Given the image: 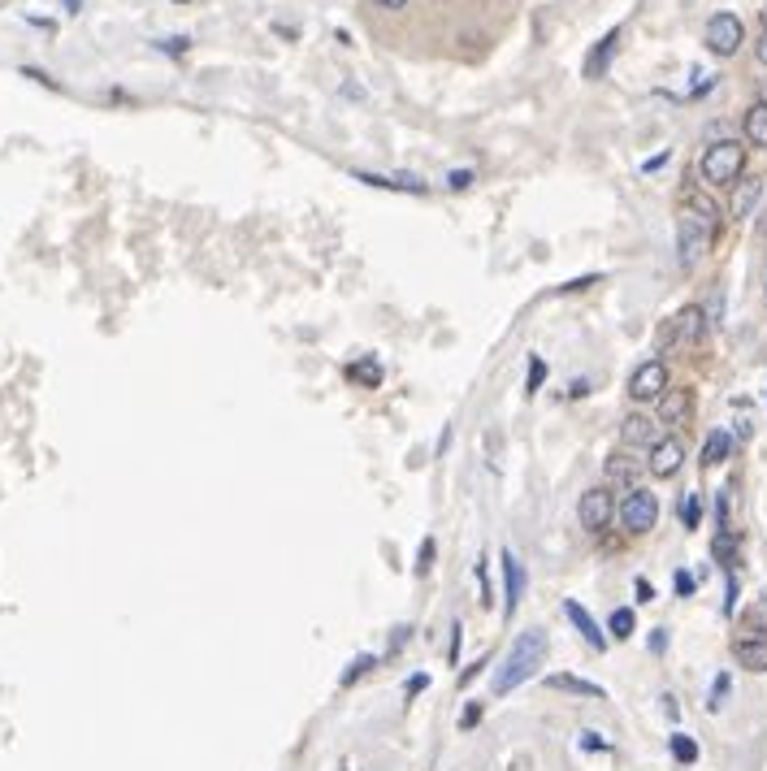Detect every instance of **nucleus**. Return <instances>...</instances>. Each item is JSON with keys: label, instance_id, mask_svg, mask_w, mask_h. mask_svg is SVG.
Returning <instances> with one entry per match:
<instances>
[{"label": "nucleus", "instance_id": "nucleus-1", "mask_svg": "<svg viewBox=\"0 0 767 771\" xmlns=\"http://www.w3.org/2000/svg\"><path fill=\"white\" fill-rule=\"evenodd\" d=\"M542 663H546V633L542 629H525L512 642V650L503 655L499 672H494V694H512L516 685H525L529 676H538Z\"/></svg>", "mask_w": 767, "mask_h": 771}, {"label": "nucleus", "instance_id": "nucleus-2", "mask_svg": "<svg viewBox=\"0 0 767 771\" xmlns=\"http://www.w3.org/2000/svg\"><path fill=\"white\" fill-rule=\"evenodd\" d=\"M741 169H746V148L737 139H720L702 152L698 161V174L707 187H737L741 182Z\"/></svg>", "mask_w": 767, "mask_h": 771}, {"label": "nucleus", "instance_id": "nucleus-3", "mask_svg": "<svg viewBox=\"0 0 767 771\" xmlns=\"http://www.w3.org/2000/svg\"><path fill=\"white\" fill-rule=\"evenodd\" d=\"M711 243H715V226L707 217H698V213H689V208H685L681 226H676V252H681V265L698 269L702 256L711 252Z\"/></svg>", "mask_w": 767, "mask_h": 771}, {"label": "nucleus", "instance_id": "nucleus-4", "mask_svg": "<svg viewBox=\"0 0 767 771\" xmlns=\"http://www.w3.org/2000/svg\"><path fill=\"white\" fill-rule=\"evenodd\" d=\"M620 525L629 533H650L659 525V499L650 490H642V486L629 490L620 499Z\"/></svg>", "mask_w": 767, "mask_h": 771}, {"label": "nucleus", "instance_id": "nucleus-5", "mask_svg": "<svg viewBox=\"0 0 767 771\" xmlns=\"http://www.w3.org/2000/svg\"><path fill=\"white\" fill-rule=\"evenodd\" d=\"M668 395V364L663 360H642L629 377V399L633 403H659Z\"/></svg>", "mask_w": 767, "mask_h": 771}, {"label": "nucleus", "instance_id": "nucleus-6", "mask_svg": "<svg viewBox=\"0 0 767 771\" xmlns=\"http://www.w3.org/2000/svg\"><path fill=\"white\" fill-rule=\"evenodd\" d=\"M702 330H707V321H702V308L689 304V308H681V312H676V317L659 330V347H694L698 338H702Z\"/></svg>", "mask_w": 767, "mask_h": 771}, {"label": "nucleus", "instance_id": "nucleus-7", "mask_svg": "<svg viewBox=\"0 0 767 771\" xmlns=\"http://www.w3.org/2000/svg\"><path fill=\"white\" fill-rule=\"evenodd\" d=\"M702 39H707V48L715 52V57H733V52L746 44V26H741L737 13H715Z\"/></svg>", "mask_w": 767, "mask_h": 771}, {"label": "nucleus", "instance_id": "nucleus-8", "mask_svg": "<svg viewBox=\"0 0 767 771\" xmlns=\"http://www.w3.org/2000/svg\"><path fill=\"white\" fill-rule=\"evenodd\" d=\"M611 516H616V499H611V490L594 486V490H585L581 499H577V520H581V529L603 533V529L611 525Z\"/></svg>", "mask_w": 767, "mask_h": 771}, {"label": "nucleus", "instance_id": "nucleus-9", "mask_svg": "<svg viewBox=\"0 0 767 771\" xmlns=\"http://www.w3.org/2000/svg\"><path fill=\"white\" fill-rule=\"evenodd\" d=\"M681 464H685V442L681 438H672V434H663L655 447L646 451V473L650 477H659V481H668L681 473Z\"/></svg>", "mask_w": 767, "mask_h": 771}, {"label": "nucleus", "instance_id": "nucleus-10", "mask_svg": "<svg viewBox=\"0 0 767 771\" xmlns=\"http://www.w3.org/2000/svg\"><path fill=\"white\" fill-rule=\"evenodd\" d=\"M663 438V425H659V416H650V412H629L620 421V442L624 447H642V451H650L655 442Z\"/></svg>", "mask_w": 767, "mask_h": 771}, {"label": "nucleus", "instance_id": "nucleus-11", "mask_svg": "<svg viewBox=\"0 0 767 771\" xmlns=\"http://www.w3.org/2000/svg\"><path fill=\"white\" fill-rule=\"evenodd\" d=\"M603 473H607V481H611V486L629 494V490H637V477L646 473V460H637V455H633V447H620V451H611V455H607Z\"/></svg>", "mask_w": 767, "mask_h": 771}, {"label": "nucleus", "instance_id": "nucleus-12", "mask_svg": "<svg viewBox=\"0 0 767 771\" xmlns=\"http://www.w3.org/2000/svg\"><path fill=\"white\" fill-rule=\"evenodd\" d=\"M564 616L572 620V629H577V633L585 637V646L603 655V650H607V633L598 629V624H594V616H590V611H585V607L577 603V598H568V603H564Z\"/></svg>", "mask_w": 767, "mask_h": 771}, {"label": "nucleus", "instance_id": "nucleus-13", "mask_svg": "<svg viewBox=\"0 0 767 771\" xmlns=\"http://www.w3.org/2000/svg\"><path fill=\"white\" fill-rule=\"evenodd\" d=\"M689 412H694V395L685 386H668V395L659 399V425H685Z\"/></svg>", "mask_w": 767, "mask_h": 771}, {"label": "nucleus", "instance_id": "nucleus-14", "mask_svg": "<svg viewBox=\"0 0 767 771\" xmlns=\"http://www.w3.org/2000/svg\"><path fill=\"white\" fill-rule=\"evenodd\" d=\"M733 659L746 672H767V637L763 633H746L733 642Z\"/></svg>", "mask_w": 767, "mask_h": 771}, {"label": "nucleus", "instance_id": "nucleus-15", "mask_svg": "<svg viewBox=\"0 0 767 771\" xmlns=\"http://www.w3.org/2000/svg\"><path fill=\"white\" fill-rule=\"evenodd\" d=\"M503 585H507V616L520 607V598H525V585H529V572H525V564L512 555V551H503Z\"/></svg>", "mask_w": 767, "mask_h": 771}, {"label": "nucleus", "instance_id": "nucleus-16", "mask_svg": "<svg viewBox=\"0 0 767 771\" xmlns=\"http://www.w3.org/2000/svg\"><path fill=\"white\" fill-rule=\"evenodd\" d=\"M616 48H620V31H607V35L590 48V57H585L581 74L590 78V83H594V78H603V74H607V65H611V57H616Z\"/></svg>", "mask_w": 767, "mask_h": 771}, {"label": "nucleus", "instance_id": "nucleus-17", "mask_svg": "<svg viewBox=\"0 0 767 771\" xmlns=\"http://www.w3.org/2000/svg\"><path fill=\"white\" fill-rule=\"evenodd\" d=\"M759 200H763V178H741L737 187H733V217L746 221Z\"/></svg>", "mask_w": 767, "mask_h": 771}, {"label": "nucleus", "instance_id": "nucleus-18", "mask_svg": "<svg viewBox=\"0 0 767 771\" xmlns=\"http://www.w3.org/2000/svg\"><path fill=\"white\" fill-rule=\"evenodd\" d=\"M546 689H555V694H577V698H603V685L585 681V676H568V672L546 676Z\"/></svg>", "mask_w": 767, "mask_h": 771}, {"label": "nucleus", "instance_id": "nucleus-19", "mask_svg": "<svg viewBox=\"0 0 767 771\" xmlns=\"http://www.w3.org/2000/svg\"><path fill=\"white\" fill-rule=\"evenodd\" d=\"M364 187H377V191H412V195H425L429 187L421 178H412V174H399V178H382V174H356Z\"/></svg>", "mask_w": 767, "mask_h": 771}, {"label": "nucleus", "instance_id": "nucleus-20", "mask_svg": "<svg viewBox=\"0 0 767 771\" xmlns=\"http://www.w3.org/2000/svg\"><path fill=\"white\" fill-rule=\"evenodd\" d=\"M741 130H746V139L754 143V148H767V100H754V104H750Z\"/></svg>", "mask_w": 767, "mask_h": 771}, {"label": "nucleus", "instance_id": "nucleus-21", "mask_svg": "<svg viewBox=\"0 0 767 771\" xmlns=\"http://www.w3.org/2000/svg\"><path fill=\"white\" fill-rule=\"evenodd\" d=\"M728 451H733V438H728L724 429H715V434H707V442H702V468L724 464V460H728Z\"/></svg>", "mask_w": 767, "mask_h": 771}, {"label": "nucleus", "instance_id": "nucleus-22", "mask_svg": "<svg viewBox=\"0 0 767 771\" xmlns=\"http://www.w3.org/2000/svg\"><path fill=\"white\" fill-rule=\"evenodd\" d=\"M347 377H351V382H360V386H377V382H382V364H377L373 356H364V360H351L347 364Z\"/></svg>", "mask_w": 767, "mask_h": 771}, {"label": "nucleus", "instance_id": "nucleus-23", "mask_svg": "<svg viewBox=\"0 0 767 771\" xmlns=\"http://www.w3.org/2000/svg\"><path fill=\"white\" fill-rule=\"evenodd\" d=\"M637 629V616H633V607H616L611 611V620H607V633L616 637V642H624V637H633Z\"/></svg>", "mask_w": 767, "mask_h": 771}, {"label": "nucleus", "instance_id": "nucleus-24", "mask_svg": "<svg viewBox=\"0 0 767 771\" xmlns=\"http://www.w3.org/2000/svg\"><path fill=\"white\" fill-rule=\"evenodd\" d=\"M668 746H672V759H676V763H694V759H698V741L689 737V733H672Z\"/></svg>", "mask_w": 767, "mask_h": 771}, {"label": "nucleus", "instance_id": "nucleus-25", "mask_svg": "<svg viewBox=\"0 0 767 771\" xmlns=\"http://www.w3.org/2000/svg\"><path fill=\"white\" fill-rule=\"evenodd\" d=\"M698 516H702V499H698V494H685V499H681V525L698 529Z\"/></svg>", "mask_w": 767, "mask_h": 771}, {"label": "nucleus", "instance_id": "nucleus-26", "mask_svg": "<svg viewBox=\"0 0 767 771\" xmlns=\"http://www.w3.org/2000/svg\"><path fill=\"white\" fill-rule=\"evenodd\" d=\"M542 377H546V360H542V356H529V377H525V395H538Z\"/></svg>", "mask_w": 767, "mask_h": 771}, {"label": "nucleus", "instance_id": "nucleus-27", "mask_svg": "<svg viewBox=\"0 0 767 771\" xmlns=\"http://www.w3.org/2000/svg\"><path fill=\"white\" fill-rule=\"evenodd\" d=\"M373 668H377V659H373V655H360V659H356V663H351V668L343 672V681H338V685H356L360 676H364V672H373Z\"/></svg>", "mask_w": 767, "mask_h": 771}, {"label": "nucleus", "instance_id": "nucleus-28", "mask_svg": "<svg viewBox=\"0 0 767 771\" xmlns=\"http://www.w3.org/2000/svg\"><path fill=\"white\" fill-rule=\"evenodd\" d=\"M481 715H486V707H481V702H468V707L460 711V728L468 733V728H477L481 724Z\"/></svg>", "mask_w": 767, "mask_h": 771}, {"label": "nucleus", "instance_id": "nucleus-29", "mask_svg": "<svg viewBox=\"0 0 767 771\" xmlns=\"http://www.w3.org/2000/svg\"><path fill=\"white\" fill-rule=\"evenodd\" d=\"M577 746H581V750H590V754H607V750H611L598 733H581V737H577Z\"/></svg>", "mask_w": 767, "mask_h": 771}, {"label": "nucleus", "instance_id": "nucleus-30", "mask_svg": "<svg viewBox=\"0 0 767 771\" xmlns=\"http://www.w3.org/2000/svg\"><path fill=\"white\" fill-rule=\"evenodd\" d=\"M724 694H728V676H715V685H711V702H707V707H711V711H720V707H724Z\"/></svg>", "mask_w": 767, "mask_h": 771}, {"label": "nucleus", "instance_id": "nucleus-31", "mask_svg": "<svg viewBox=\"0 0 767 771\" xmlns=\"http://www.w3.org/2000/svg\"><path fill=\"white\" fill-rule=\"evenodd\" d=\"M187 44H191L187 35H174V39H161L156 48H161V52H174V57H178V52H187Z\"/></svg>", "mask_w": 767, "mask_h": 771}, {"label": "nucleus", "instance_id": "nucleus-32", "mask_svg": "<svg viewBox=\"0 0 767 771\" xmlns=\"http://www.w3.org/2000/svg\"><path fill=\"white\" fill-rule=\"evenodd\" d=\"M477 585H481V603H490V572H486V559H477Z\"/></svg>", "mask_w": 767, "mask_h": 771}, {"label": "nucleus", "instance_id": "nucleus-33", "mask_svg": "<svg viewBox=\"0 0 767 771\" xmlns=\"http://www.w3.org/2000/svg\"><path fill=\"white\" fill-rule=\"evenodd\" d=\"M429 564H434V538H425V542H421V564H416V572H421V577H425V572H429Z\"/></svg>", "mask_w": 767, "mask_h": 771}, {"label": "nucleus", "instance_id": "nucleus-34", "mask_svg": "<svg viewBox=\"0 0 767 771\" xmlns=\"http://www.w3.org/2000/svg\"><path fill=\"white\" fill-rule=\"evenodd\" d=\"M447 187H451V191H464V187H473V174H468V169H455V174L447 178Z\"/></svg>", "mask_w": 767, "mask_h": 771}, {"label": "nucleus", "instance_id": "nucleus-35", "mask_svg": "<svg viewBox=\"0 0 767 771\" xmlns=\"http://www.w3.org/2000/svg\"><path fill=\"white\" fill-rule=\"evenodd\" d=\"M598 282V273H585V278H572V282H564L559 291H585V286H594Z\"/></svg>", "mask_w": 767, "mask_h": 771}, {"label": "nucleus", "instance_id": "nucleus-36", "mask_svg": "<svg viewBox=\"0 0 767 771\" xmlns=\"http://www.w3.org/2000/svg\"><path fill=\"white\" fill-rule=\"evenodd\" d=\"M676 594H681V598L694 594V577H689V572H676Z\"/></svg>", "mask_w": 767, "mask_h": 771}, {"label": "nucleus", "instance_id": "nucleus-37", "mask_svg": "<svg viewBox=\"0 0 767 771\" xmlns=\"http://www.w3.org/2000/svg\"><path fill=\"white\" fill-rule=\"evenodd\" d=\"M650 598H655V585L646 577H637V603H650Z\"/></svg>", "mask_w": 767, "mask_h": 771}, {"label": "nucleus", "instance_id": "nucleus-38", "mask_svg": "<svg viewBox=\"0 0 767 771\" xmlns=\"http://www.w3.org/2000/svg\"><path fill=\"white\" fill-rule=\"evenodd\" d=\"M460 637H464V629H460V624H451V663L460 659Z\"/></svg>", "mask_w": 767, "mask_h": 771}, {"label": "nucleus", "instance_id": "nucleus-39", "mask_svg": "<svg viewBox=\"0 0 767 771\" xmlns=\"http://www.w3.org/2000/svg\"><path fill=\"white\" fill-rule=\"evenodd\" d=\"M754 57H759V65H767V31L759 35V44H754Z\"/></svg>", "mask_w": 767, "mask_h": 771}, {"label": "nucleus", "instance_id": "nucleus-40", "mask_svg": "<svg viewBox=\"0 0 767 771\" xmlns=\"http://www.w3.org/2000/svg\"><path fill=\"white\" fill-rule=\"evenodd\" d=\"M425 685H429V676H425V672H421V676H412V685H408V698H412V694H421Z\"/></svg>", "mask_w": 767, "mask_h": 771}, {"label": "nucleus", "instance_id": "nucleus-41", "mask_svg": "<svg viewBox=\"0 0 767 771\" xmlns=\"http://www.w3.org/2000/svg\"><path fill=\"white\" fill-rule=\"evenodd\" d=\"M568 395H572V399H581V395H590V382H572V386H568Z\"/></svg>", "mask_w": 767, "mask_h": 771}, {"label": "nucleus", "instance_id": "nucleus-42", "mask_svg": "<svg viewBox=\"0 0 767 771\" xmlns=\"http://www.w3.org/2000/svg\"><path fill=\"white\" fill-rule=\"evenodd\" d=\"M382 9H390V13H399V9H408V0H377Z\"/></svg>", "mask_w": 767, "mask_h": 771}, {"label": "nucleus", "instance_id": "nucleus-43", "mask_svg": "<svg viewBox=\"0 0 767 771\" xmlns=\"http://www.w3.org/2000/svg\"><path fill=\"white\" fill-rule=\"evenodd\" d=\"M763 31H767V9H763Z\"/></svg>", "mask_w": 767, "mask_h": 771}, {"label": "nucleus", "instance_id": "nucleus-44", "mask_svg": "<svg viewBox=\"0 0 767 771\" xmlns=\"http://www.w3.org/2000/svg\"><path fill=\"white\" fill-rule=\"evenodd\" d=\"M763 611H767V590H763Z\"/></svg>", "mask_w": 767, "mask_h": 771}]
</instances>
